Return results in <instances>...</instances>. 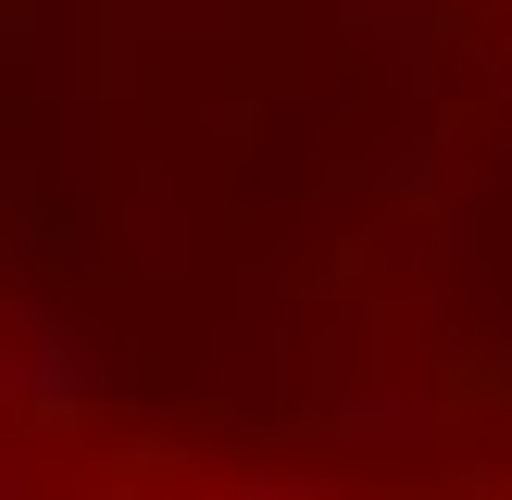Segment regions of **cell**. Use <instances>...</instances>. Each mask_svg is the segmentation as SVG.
Returning a JSON list of instances; mask_svg holds the SVG:
<instances>
[{"label": "cell", "mask_w": 512, "mask_h": 500, "mask_svg": "<svg viewBox=\"0 0 512 500\" xmlns=\"http://www.w3.org/2000/svg\"><path fill=\"white\" fill-rule=\"evenodd\" d=\"M363 188H438V125H400L388 163H363Z\"/></svg>", "instance_id": "obj_1"}]
</instances>
